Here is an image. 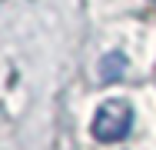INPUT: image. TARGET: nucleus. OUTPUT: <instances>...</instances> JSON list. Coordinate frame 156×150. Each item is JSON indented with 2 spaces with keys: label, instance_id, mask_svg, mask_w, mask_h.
<instances>
[{
  "label": "nucleus",
  "instance_id": "2",
  "mask_svg": "<svg viewBox=\"0 0 156 150\" xmlns=\"http://www.w3.org/2000/svg\"><path fill=\"white\" fill-rule=\"evenodd\" d=\"M123 70H126V60L123 54H106L103 57V80H116V77H123Z\"/></svg>",
  "mask_w": 156,
  "mask_h": 150
},
{
  "label": "nucleus",
  "instance_id": "1",
  "mask_svg": "<svg viewBox=\"0 0 156 150\" xmlns=\"http://www.w3.org/2000/svg\"><path fill=\"white\" fill-rule=\"evenodd\" d=\"M133 127V110L126 100H106L93 117V137L103 144H113V140H123Z\"/></svg>",
  "mask_w": 156,
  "mask_h": 150
}]
</instances>
